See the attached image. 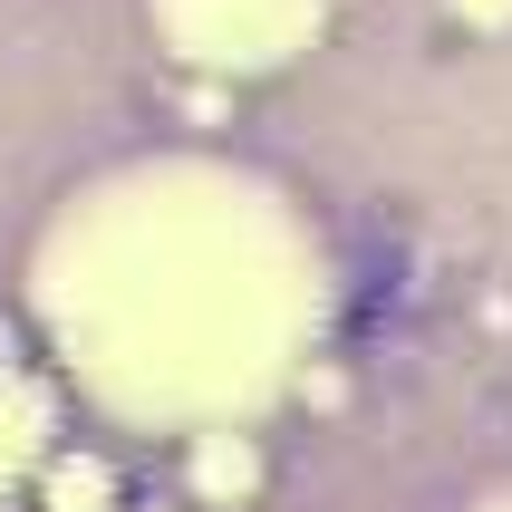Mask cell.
<instances>
[{
  "instance_id": "6da1fadb",
  "label": "cell",
  "mask_w": 512,
  "mask_h": 512,
  "mask_svg": "<svg viewBox=\"0 0 512 512\" xmlns=\"http://www.w3.org/2000/svg\"><path fill=\"white\" fill-rule=\"evenodd\" d=\"M58 319L78 339V368L116 406L145 416H213L261 397L290 368L300 290L261 252H107L58 281Z\"/></svg>"
},
{
  "instance_id": "7a4b0ae2",
  "label": "cell",
  "mask_w": 512,
  "mask_h": 512,
  "mask_svg": "<svg viewBox=\"0 0 512 512\" xmlns=\"http://www.w3.org/2000/svg\"><path fill=\"white\" fill-rule=\"evenodd\" d=\"M503 512H512V503H503Z\"/></svg>"
}]
</instances>
